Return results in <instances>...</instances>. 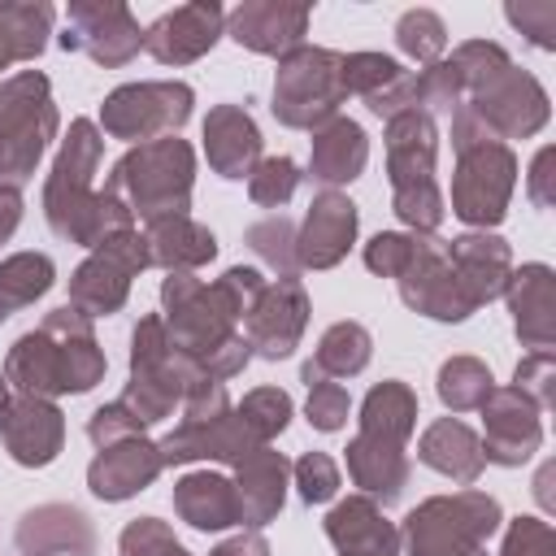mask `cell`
<instances>
[{
	"instance_id": "6da1fadb",
	"label": "cell",
	"mask_w": 556,
	"mask_h": 556,
	"mask_svg": "<svg viewBox=\"0 0 556 556\" xmlns=\"http://www.w3.org/2000/svg\"><path fill=\"white\" fill-rule=\"evenodd\" d=\"M265 282L269 278H261V269L252 265H230L213 282L195 274L161 278V321L169 343L182 356H191L208 378L230 382L252 361V348L239 334V321L248 317Z\"/></svg>"
},
{
	"instance_id": "7a4b0ae2",
	"label": "cell",
	"mask_w": 556,
	"mask_h": 556,
	"mask_svg": "<svg viewBox=\"0 0 556 556\" xmlns=\"http://www.w3.org/2000/svg\"><path fill=\"white\" fill-rule=\"evenodd\" d=\"M100 156H104L100 126L91 117H74L56 156H52L48 182H43V222H48V230L65 243H78V248H96L109 235L135 230L130 208L109 187H100V191L91 187V178L100 169Z\"/></svg>"
},
{
	"instance_id": "3957f363",
	"label": "cell",
	"mask_w": 556,
	"mask_h": 556,
	"mask_svg": "<svg viewBox=\"0 0 556 556\" xmlns=\"http://www.w3.org/2000/svg\"><path fill=\"white\" fill-rule=\"evenodd\" d=\"M104 369L109 356L96 339L91 317L61 304L43 313V321L9 348L0 374L17 395L56 400V395H87L96 382H104Z\"/></svg>"
},
{
	"instance_id": "277c9868",
	"label": "cell",
	"mask_w": 556,
	"mask_h": 556,
	"mask_svg": "<svg viewBox=\"0 0 556 556\" xmlns=\"http://www.w3.org/2000/svg\"><path fill=\"white\" fill-rule=\"evenodd\" d=\"M460 74V109L500 143L508 139H530L547 126L552 100L543 83L521 70L504 43L495 39H465L447 56Z\"/></svg>"
},
{
	"instance_id": "5b68a950",
	"label": "cell",
	"mask_w": 556,
	"mask_h": 556,
	"mask_svg": "<svg viewBox=\"0 0 556 556\" xmlns=\"http://www.w3.org/2000/svg\"><path fill=\"white\" fill-rule=\"evenodd\" d=\"M382 148H387L391 213L413 235H434L447 217V200H443L439 178H434V165H439V126H434V117L421 113V109L387 117Z\"/></svg>"
},
{
	"instance_id": "8992f818",
	"label": "cell",
	"mask_w": 556,
	"mask_h": 556,
	"mask_svg": "<svg viewBox=\"0 0 556 556\" xmlns=\"http://www.w3.org/2000/svg\"><path fill=\"white\" fill-rule=\"evenodd\" d=\"M452 213L473 230H495L508 217L513 191H517V152L500 139H491L460 104L452 113Z\"/></svg>"
},
{
	"instance_id": "52a82bcc",
	"label": "cell",
	"mask_w": 556,
	"mask_h": 556,
	"mask_svg": "<svg viewBox=\"0 0 556 556\" xmlns=\"http://www.w3.org/2000/svg\"><path fill=\"white\" fill-rule=\"evenodd\" d=\"M104 187L130 208L135 222L187 217L191 187H195V148L178 135H161L152 143H135L117 156Z\"/></svg>"
},
{
	"instance_id": "ba28073f",
	"label": "cell",
	"mask_w": 556,
	"mask_h": 556,
	"mask_svg": "<svg viewBox=\"0 0 556 556\" xmlns=\"http://www.w3.org/2000/svg\"><path fill=\"white\" fill-rule=\"evenodd\" d=\"M200 378H208V374L169 343L161 313H148L135 321V330H130V382L117 400L130 408V417L143 430L174 417V408H182V395Z\"/></svg>"
},
{
	"instance_id": "9c48e42d",
	"label": "cell",
	"mask_w": 556,
	"mask_h": 556,
	"mask_svg": "<svg viewBox=\"0 0 556 556\" xmlns=\"http://www.w3.org/2000/svg\"><path fill=\"white\" fill-rule=\"evenodd\" d=\"M504 508L495 495L478 486H460L452 495H430L421 500L404 526L400 543L408 556H491L486 543L500 534Z\"/></svg>"
},
{
	"instance_id": "30bf717a",
	"label": "cell",
	"mask_w": 556,
	"mask_h": 556,
	"mask_svg": "<svg viewBox=\"0 0 556 556\" xmlns=\"http://www.w3.org/2000/svg\"><path fill=\"white\" fill-rule=\"evenodd\" d=\"M61 130V113L52 104V83L43 70H17L0 83V182L22 187L48 143Z\"/></svg>"
},
{
	"instance_id": "8fae6325",
	"label": "cell",
	"mask_w": 556,
	"mask_h": 556,
	"mask_svg": "<svg viewBox=\"0 0 556 556\" xmlns=\"http://www.w3.org/2000/svg\"><path fill=\"white\" fill-rule=\"evenodd\" d=\"M348 100V83H343V52L334 48H317V43H300L295 52H287L274 70V96H269V113L278 126L287 130H317L330 117H339Z\"/></svg>"
},
{
	"instance_id": "7c38bea8",
	"label": "cell",
	"mask_w": 556,
	"mask_h": 556,
	"mask_svg": "<svg viewBox=\"0 0 556 556\" xmlns=\"http://www.w3.org/2000/svg\"><path fill=\"white\" fill-rule=\"evenodd\" d=\"M195 91L178 78H148V83H122L100 104V135L135 143H152L161 135H178L191 122Z\"/></svg>"
},
{
	"instance_id": "4fadbf2b",
	"label": "cell",
	"mask_w": 556,
	"mask_h": 556,
	"mask_svg": "<svg viewBox=\"0 0 556 556\" xmlns=\"http://www.w3.org/2000/svg\"><path fill=\"white\" fill-rule=\"evenodd\" d=\"M152 261H148V239L143 230H122V235H109L104 243H96L87 252V261L70 274V308H78L83 317H113L126 308L130 300V282L135 274H143Z\"/></svg>"
},
{
	"instance_id": "5bb4252c",
	"label": "cell",
	"mask_w": 556,
	"mask_h": 556,
	"mask_svg": "<svg viewBox=\"0 0 556 556\" xmlns=\"http://www.w3.org/2000/svg\"><path fill=\"white\" fill-rule=\"evenodd\" d=\"M395 287H400V300L430 321H465L482 308L473 300V291L465 287L460 269L452 265L447 239H439V235H417L413 256L400 269Z\"/></svg>"
},
{
	"instance_id": "9a60e30c",
	"label": "cell",
	"mask_w": 556,
	"mask_h": 556,
	"mask_svg": "<svg viewBox=\"0 0 556 556\" xmlns=\"http://www.w3.org/2000/svg\"><path fill=\"white\" fill-rule=\"evenodd\" d=\"M65 17V52H87L104 70H122L143 52V26L122 0H70Z\"/></svg>"
},
{
	"instance_id": "2e32d148",
	"label": "cell",
	"mask_w": 556,
	"mask_h": 556,
	"mask_svg": "<svg viewBox=\"0 0 556 556\" xmlns=\"http://www.w3.org/2000/svg\"><path fill=\"white\" fill-rule=\"evenodd\" d=\"M308 313H313V304H308V291L300 278H269L261 287V295L252 300L248 317L239 321V334L248 339L252 356L287 361L308 330Z\"/></svg>"
},
{
	"instance_id": "e0dca14e",
	"label": "cell",
	"mask_w": 556,
	"mask_h": 556,
	"mask_svg": "<svg viewBox=\"0 0 556 556\" xmlns=\"http://www.w3.org/2000/svg\"><path fill=\"white\" fill-rule=\"evenodd\" d=\"M482 460L500 465V469H517L526 465L539 447H543V408L521 395L517 387H491V395L482 400Z\"/></svg>"
},
{
	"instance_id": "ac0fdd59",
	"label": "cell",
	"mask_w": 556,
	"mask_h": 556,
	"mask_svg": "<svg viewBox=\"0 0 556 556\" xmlns=\"http://www.w3.org/2000/svg\"><path fill=\"white\" fill-rule=\"evenodd\" d=\"M226 35V9L217 0H191L169 13H161L143 30V52L161 65H191L213 52V43Z\"/></svg>"
},
{
	"instance_id": "d6986e66",
	"label": "cell",
	"mask_w": 556,
	"mask_h": 556,
	"mask_svg": "<svg viewBox=\"0 0 556 556\" xmlns=\"http://www.w3.org/2000/svg\"><path fill=\"white\" fill-rule=\"evenodd\" d=\"M0 443L22 469H48L65 447V413L52 400L9 395L0 408Z\"/></svg>"
},
{
	"instance_id": "ffe728a7",
	"label": "cell",
	"mask_w": 556,
	"mask_h": 556,
	"mask_svg": "<svg viewBox=\"0 0 556 556\" xmlns=\"http://www.w3.org/2000/svg\"><path fill=\"white\" fill-rule=\"evenodd\" d=\"M356 226H361V213L356 204L343 195V191H317L304 222L295 226V261H300V274L304 269H334L352 243H356Z\"/></svg>"
},
{
	"instance_id": "44dd1931",
	"label": "cell",
	"mask_w": 556,
	"mask_h": 556,
	"mask_svg": "<svg viewBox=\"0 0 556 556\" xmlns=\"http://www.w3.org/2000/svg\"><path fill=\"white\" fill-rule=\"evenodd\" d=\"M308 22H313V9L308 4H287V0H243L239 9L226 13V35L256 52V56H287L304 43L308 35Z\"/></svg>"
},
{
	"instance_id": "7402d4cb",
	"label": "cell",
	"mask_w": 556,
	"mask_h": 556,
	"mask_svg": "<svg viewBox=\"0 0 556 556\" xmlns=\"http://www.w3.org/2000/svg\"><path fill=\"white\" fill-rule=\"evenodd\" d=\"M161 469H165V456H161L156 439L130 434L109 447H96V456L87 465V491L104 504H122V500L148 491L161 478Z\"/></svg>"
},
{
	"instance_id": "603a6c76",
	"label": "cell",
	"mask_w": 556,
	"mask_h": 556,
	"mask_svg": "<svg viewBox=\"0 0 556 556\" xmlns=\"http://www.w3.org/2000/svg\"><path fill=\"white\" fill-rule=\"evenodd\" d=\"M165 465H191V460H217V465H239L243 456H252L256 447H269L261 439H252V430L230 413L213 417V421H178L165 439H156Z\"/></svg>"
},
{
	"instance_id": "cb8c5ba5",
	"label": "cell",
	"mask_w": 556,
	"mask_h": 556,
	"mask_svg": "<svg viewBox=\"0 0 556 556\" xmlns=\"http://www.w3.org/2000/svg\"><path fill=\"white\" fill-rule=\"evenodd\" d=\"M504 300L513 313V330L521 348L530 352H552L556 343V274L543 261H526L521 269L508 274Z\"/></svg>"
},
{
	"instance_id": "d4e9b609",
	"label": "cell",
	"mask_w": 556,
	"mask_h": 556,
	"mask_svg": "<svg viewBox=\"0 0 556 556\" xmlns=\"http://www.w3.org/2000/svg\"><path fill=\"white\" fill-rule=\"evenodd\" d=\"M13 543L22 556H96V526L74 504H35L17 517Z\"/></svg>"
},
{
	"instance_id": "484cf974",
	"label": "cell",
	"mask_w": 556,
	"mask_h": 556,
	"mask_svg": "<svg viewBox=\"0 0 556 556\" xmlns=\"http://www.w3.org/2000/svg\"><path fill=\"white\" fill-rule=\"evenodd\" d=\"M204 156H208V169L226 182H239L256 169L261 152H265V139H261V126L256 117L243 109V104H213L208 117H204Z\"/></svg>"
},
{
	"instance_id": "4316f807",
	"label": "cell",
	"mask_w": 556,
	"mask_h": 556,
	"mask_svg": "<svg viewBox=\"0 0 556 556\" xmlns=\"http://www.w3.org/2000/svg\"><path fill=\"white\" fill-rule=\"evenodd\" d=\"M235 495H239V526L243 530H261L269 526L282 504H287V482H291V465L282 452L274 447H256L252 456H243L235 465Z\"/></svg>"
},
{
	"instance_id": "83f0119b",
	"label": "cell",
	"mask_w": 556,
	"mask_h": 556,
	"mask_svg": "<svg viewBox=\"0 0 556 556\" xmlns=\"http://www.w3.org/2000/svg\"><path fill=\"white\" fill-rule=\"evenodd\" d=\"M321 526L339 556H400V526L369 495L339 500Z\"/></svg>"
},
{
	"instance_id": "f1b7e54d",
	"label": "cell",
	"mask_w": 556,
	"mask_h": 556,
	"mask_svg": "<svg viewBox=\"0 0 556 556\" xmlns=\"http://www.w3.org/2000/svg\"><path fill=\"white\" fill-rule=\"evenodd\" d=\"M365 161H369L365 126L339 113V117H330L326 126L313 130V139H308V174L304 178L321 182V191H339L343 182L365 174Z\"/></svg>"
},
{
	"instance_id": "f546056e",
	"label": "cell",
	"mask_w": 556,
	"mask_h": 556,
	"mask_svg": "<svg viewBox=\"0 0 556 556\" xmlns=\"http://www.w3.org/2000/svg\"><path fill=\"white\" fill-rule=\"evenodd\" d=\"M343 460H348L352 486H361V495H369L378 508L395 504L404 495V486H408V473H413L408 447L387 443V439H369V434H356L348 443Z\"/></svg>"
},
{
	"instance_id": "4dcf8cb0",
	"label": "cell",
	"mask_w": 556,
	"mask_h": 556,
	"mask_svg": "<svg viewBox=\"0 0 556 556\" xmlns=\"http://www.w3.org/2000/svg\"><path fill=\"white\" fill-rule=\"evenodd\" d=\"M174 513L200 534H222L239 526V495L235 482L217 469H191L174 482Z\"/></svg>"
},
{
	"instance_id": "1f68e13d",
	"label": "cell",
	"mask_w": 556,
	"mask_h": 556,
	"mask_svg": "<svg viewBox=\"0 0 556 556\" xmlns=\"http://www.w3.org/2000/svg\"><path fill=\"white\" fill-rule=\"evenodd\" d=\"M417 460L460 486H473L486 469L482 460V443H478V430L465 426L460 417H434L421 439H417Z\"/></svg>"
},
{
	"instance_id": "d6a6232c",
	"label": "cell",
	"mask_w": 556,
	"mask_h": 556,
	"mask_svg": "<svg viewBox=\"0 0 556 556\" xmlns=\"http://www.w3.org/2000/svg\"><path fill=\"white\" fill-rule=\"evenodd\" d=\"M447 256L460 269L465 287L473 291L478 304H491L504 295V282L513 274V248L508 239H500L495 230H465L456 239H447Z\"/></svg>"
},
{
	"instance_id": "836d02e7",
	"label": "cell",
	"mask_w": 556,
	"mask_h": 556,
	"mask_svg": "<svg viewBox=\"0 0 556 556\" xmlns=\"http://www.w3.org/2000/svg\"><path fill=\"white\" fill-rule=\"evenodd\" d=\"M148 239V261L161 265L165 274H195L217 256V235L200 226L195 217H161L143 226Z\"/></svg>"
},
{
	"instance_id": "e575fe53",
	"label": "cell",
	"mask_w": 556,
	"mask_h": 556,
	"mask_svg": "<svg viewBox=\"0 0 556 556\" xmlns=\"http://www.w3.org/2000/svg\"><path fill=\"white\" fill-rule=\"evenodd\" d=\"M417 430V391L400 378H382L365 391L361 400V417H356V434H369V439H387V443H400L408 447Z\"/></svg>"
},
{
	"instance_id": "d590c367",
	"label": "cell",
	"mask_w": 556,
	"mask_h": 556,
	"mask_svg": "<svg viewBox=\"0 0 556 556\" xmlns=\"http://www.w3.org/2000/svg\"><path fill=\"white\" fill-rule=\"evenodd\" d=\"M369 356H374V334L361 321H334V326L321 330L317 352L304 361L300 378H304V387L317 382V378H330V382L356 378L369 365Z\"/></svg>"
},
{
	"instance_id": "8d00e7d4",
	"label": "cell",
	"mask_w": 556,
	"mask_h": 556,
	"mask_svg": "<svg viewBox=\"0 0 556 556\" xmlns=\"http://www.w3.org/2000/svg\"><path fill=\"white\" fill-rule=\"evenodd\" d=\"M56 9L48 0H0V70L39 61L52 35Z\"/></svg>"
},
{
	"instance_id": "74e56055",
	"label": "cell",
	"mask_w": 556,
	"mask_h": 556,
	"mask_svg": "<svg viewBox=\"0 0 556 556\" xmlns=\"http://www.w3.org/2000/svg\"><path fill=\"white\" fill-rule=\"evenodd\" d=\"M491 387H495V378H491V369H486V361H478V356H447L443 365H439V378H434V391H439V404L456 417V413H473V408H482V400L491 395Z\"/></svg>"
},
{
	"instance_id": "f35d334b",
	"label": "cell",
	"mask_w": 556,
	"mask_h": 556,
	"mask_svg": "<svg viewBox=\"0 0 556 556\" xmlns=\"http://www.w3.org/2000/svg\"><path fill=\"white\" fill-rule=\"evenodd\" d=\"M56 282V265L48 252H13L0 261V300L17 313L35 300H43Z\"/></svg>"
},
{
	"instance_id": "ab89813d",
	"label": "cell",
	"mask_w": 556,
	"mask_h": 556,
	"mask_svg": "<svg viewBox=\"0 0 556 556\" xmlns=\"http://www.w3.org/2000/svg\"><path fill=\"white\" fill-rule=\"evenodd\" d=\"M243 243L274 269V278H300V261H295V222L282 213H269L261 222H252L243 230Z\"/></svg>"
},
{
	"instance_id": "60d3db41",
	"label": "cell",
	"mask_w": 556,
	"mask_h": 556,
	"mask_svg": "<svg viewBox=\"0 0 556 556\" xmlns=\"http://www.w3.org/2000/svg\"><path fill=\"white\" fill-rule=\"evenodd\" d=\"M395 43H400V52L408 61L434 65L447 52V26H443V17L434 9H404L400 22H395Z\"/></svg>"
},
{
	"instance_id": "b9f144b4",
	"label": "cell",
	"mask_w": 556,
	"mask_h": 556,
	"mask_svg": "<svg viewBox=\"0 0 556 556\" xmlns=\"http://www.w3.org/2000/svg\"><path fill=\"white\" fill-rule=\"evenodd\" d=\"M291 413H295V404H291V395L282 391V387H256V391H248L239 404H235V417L252 430V439H261V443H274L287 426H291Z\"/></svg>"
},
{
	"instance_id": "7bdbcfd3",
	"label": "cell",
	"mask_w": 556,
	"mask_h": 556,
	"mask_svg": "<svg viewBox=\"0 0 556 556\" xmlns=\"http://www.w3.org/2000/svg\"><path fill=\"white\" fill-rule=\"evenodd\" d=\"M400 78H404V65L395 56H382V52H343L348 96H361L365 104L378 100L382 91H391Z\"/></svg>"
},
{
	"instance_id": "ee69618b",
	"label": "cell",
	"mask_w": 556,
	"mask_h": 556,
	"mask_svg": "<svg viewBox=\"0 0 556 556\" xmlns=\"http://www.w3.org/2000/svg\"><path fill=\"white\" fill-rule=\"evenodd\" d=\"M300 178L304 174H300V165L291 156H261L256 169L248 174V195H252L256 208H282L295 195Z\"/></svg>"
},
{
	"instance_id": "f6af8a7d",
	"label": "cell",
	"mask_w": 556,
	"mask_h": 556,
	"mask_svg": "<svg viewBox=\"0 0 556 556\" xmlns=\"http://www.w3.org/2000/svg\"><path fill=\"white\" fill-rule=\"evenodd\" d=\"M117 552L122 556H191L182 547V539L174 534V526L161 521V517H135V521H126L122 534H117Z\"/></svg>"
},
{
	"instance_id": "bcb514c9",
	"label": "cell",
	"mask_w": 556,
	"mask_h": 556,
	"mask_svg": "<svg viewBox=\"0 0 556 556\" xmlns=\"http://www.w3.org/2000/svg\"><path fill=\"white\" fill-rule=\"evenodd\" d=\"M413 96H417V109L421 113H456V104H460V74H456V65L443 56V61H434V65H421L417 74H413Z\"/></svg>"
},
{
	"instance_id": "7dc6e473",
	"label": "cell",
	"mask_w": 556,
	"mask_h": 556,
	"mask_svg": "<svg viewBox=\"0 0 556 556\" xmlns=\"http://www.w3.org/2000/svg\"><path fill=\"white\" fill-rule=\"evenodd\" d=\"M291 478L300 486V500L313 508V504H330L339 495V465L330 452H304L295 465H291Z\"/></svg>"
},
{
	"instance_id": "c3c4849f",
	"label": "cell",
	"mask_w": 556,
	"mask_h": 556,
	"mask_svg": "<svg viewBox=\"0 0 556 556\" xmlns=\"http://www.w3.org/2000/svg\"><path fill=\"white\" fill-rule=\"evenodd\" d=\"M348 413H352V400H348V391H343L339 382H330V378L308 382L304 417H308V426H313V430L334 434V430H343V426H348Z\"/></svg>"
},
{
	"instance_id": "681fc988",
	"label": "cell",
	"mask_w": 556,
	"mask_h": 556,
	"mask_svg": "<svg viewBox=\"0 0 556 556\" xmlns=\"http://www.w3.org/2000/svg\"><path fill=\"white\" fill-rule=\"evenodd\" d=\"M513 387L547 413L556 404V352H526L513 369Z\"/></svg>"
},
{
	"instance_id": "f907efd6",
	"label": "cell",
	"mask_w": 556,
	"mask_h": 556,
	"mask_svg": "<svg viewBox=\"0 0 556 556\" xmlns=\"http://www.w3.org/2000/svg\"><path fill=\"white\" fill-rule=\"evenodd\" d=\"M500 556H556V530H552V521L530 517V513L513 517L504 526Z\"/></svg>"
},
{
	"instance_id": "816d5d0a",
	"label": "cell",
	"mask_w": 556,
	"mask_h": 556,
	"mask_svg": "<svg viewBox=\"0 0 556 556\" xmlns=\"http://www.w3.org/2000/svg\"><path fill=\"white\" fill-rule=\"evenodd\" d=\"M413 243H417V235L413 230H378L369 243H365V269L369 274H378V278H400V269L408 265V256H413Z\"/></svg>"
},
{
	"instance_id": "f5cc1de1",
	"label": "cell",
	"mask_w": 556,
	"mask_h": 556,
	"mask_svg": "<svg viewBox=\"0 0 556 556\" xmlns=\"http://www.w3.org/2000/svg\"><path fill=\"white\" fill-rule=\"evenodd\" d=\"M508 26H517L534 48L552 52L556 48V4L552 0H521V4H504Z\"/></svg>"
},
{
	"instance_id": "db71d44e",
	"label": "cell",
	"mask_w": 556,
	"mask_h": 556,
	"mask_svg": "<svg viewBox=\"0 0 556 556\" xmlns=\"http://www.w3.org/2000/svg\"><path fill=\"white\" fill-rule=\"evenodd\" d=\"M130 434H143V426L130 417V408H126L122 400H113V404H100V408L87 417V439H91L96 447H109V443H117V439H130Z\"/></svg>"
},
{
	"instance_id": "11a10c76",
	"label": "cell",
	"mask_w": 556,
	"mask_h": 556,
	"mask_svg": "<svg viewBox=\"0 0 556 556\" xmlns=\"http://www.w3.org/2000/svg\"><path fill=\"white\" fill-rule=\"evenodd\" d=\"M552 161H556V148L552 143H543L539 152H534V161H530V174H526V195L534 200V208H552V200H556V191H552Z\"/></svg>"
},
{
	"instance_id": "9f6ffc18",
	"label": "cell",
	"mask_w": 556,
	"mask_h": 556,
	"mask_svg": "<svg viewBox=\"0 0 556 556\" xmlns=\"http://www.w3.org/2000/svg\"><path fill=\"white\" fill-rule=\"evenodd\" d=\"M22 208H26L22 187L0 182V243H9V239H13V230L22 226Z\"/></svg>"
},
{
	"instance_id": "6f0895ef",
	"label": "cell",
	"mask_w": 556,
	"mask_h": 556,
	"mask_svg": "<svg viewBox=\"0 0 556 556\" xmlns=\"http://www.w3.org/2000/svg\"><path fill=\"white\" fill-rule=\"evenodd\" d=\"M208 556H269V543H265V534H261V530H239L235 539L217 543Z\"/></svg>"
},
{
	"instance_id": "680465c9",
	"label": "cell",
	"mask_w": 556,
	"mask_h": 556,
	"mask_svg": "<svg viewBox=\"0 0 556 556\" xmlns=\"http://www.w3.org/2000/svg\"><path fill=\"white\" fill-rule=\"evenodd\" d=\"M547 486H552V465H543V469H539V478H534V495H539V504L552 513V508H556V500H552V491H547Z\"/></svg>"
},
{
	"instance_id": "91938a15",
	"label": "cell",
	"mask_w": 556,
	"mask_h": 556,
	"mask_svg": "<svg viewBox=\"0 0 556 556\" xmlns=\"http://www.w3.org/2000/svg\"><path fill=\"white\" fill-rule=\"evenodd\" d=\"M9 317H13V308H9L4 300H0V321H9Z\"/></svg>"
}]
</instances>
